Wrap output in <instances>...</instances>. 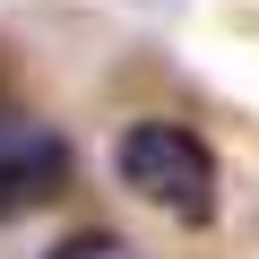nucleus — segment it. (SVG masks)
<instances>
[{
	"mask_svg": "<svg viewBox=\"0 0 259 259\" xmlns=\"http://www.w3.org/2000/svg\"><path fill=\"white\" fill-rule=\"evenodd\" d=\"M112 173H121V190H139L147 207H164L182 225H207L216 216V190H225L207 139L182 130V121H130L121 147H112Z\"/></svg>",
	"mask_w": 259,
	"mask_h": 259,
	"instance_id": "nucleus-1",
	"label": "nucleus"
},
{
	"mask_svg": "<svg viewBox=\"0 0 259 259\" xmlns=\"http://www.w3.org/2000/svg\"><path fill=\"white\" fill-rule=\"evenodd\" d=\"M61 190H69V139H61L52 121L0 104V225L52 207Z\"/></svg>",
	"mask_w": 259,
	"mask_h": 259,
	"instance_id": "nucleus-2",
	"label": "nucleus"
},
{
	"mask_svg": "<svg viewBox=\"0 0 259 259\" xmlns=\"http://www.w3.org/2000/svg\"><path fill=\"white\" fill-rule=\"evenodd\" d=\"M44 259H139V250H130L121 233H69V242H52Z\"/></svg>",
	"mask_w": 259,
	"mask_h": 259,
	"instance_id": "nucleus-3",
	"label": "nucleus"
}]
</instances>
